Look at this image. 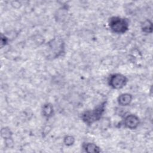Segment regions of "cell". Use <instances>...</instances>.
I'll list each match as a JSON object with an SVG mask.
<instances>
[{
  "label": "cell",
  "mask_w": 153,
  "mask_h": 153,
  "mask_svg": "<svg viewBox=\"0 0 153 153\" xmlns=\"http://www.w3.org/2000/svg\"><path fill=\"white\" fill-rule=\"evenodd\" d=\"M49 47L51 50V53L53 54L54 57H58L63 53L65 47L64 42L60 39H54L51 42L49 43Z\"/></svg>",
  "instance_id": "277c9868"
},
{
  "label": "cell",
  "mask_w": 153,
  "mask_h": 153,
  "mask_svg": "<svg viewBox=\"0 0 153 153\" xmlns=\"http://www.w3.org/2000/svg\"><path fill=\"white\" fill-rule=\"evenodd\" d=\"M106 103V101H103L93 109L83 112L81 115L82 121L88 126H91L99 121L105 112Z\"/></svg>",
  "instance_id": "6da1fadb"
},
{
  "label": "cell",
  "mask_w": 153,
  "mask_h": 153,
  "mask_svg": "<svg viewBox=\"0 0 153 153\" xmlns=\"http://www.w3.org/2000/svg\"><path fill=\"white\" fill-rule=\"evenodd\" d=\"M42 114L46 118L49 119L54 114V109L53 105L50 103L44 104L42 108Z\"/></svg>",
  "instance_id": "9c48e42d"
},
{
  "label": "cell",
  "mask_w": 153,
  "mask_h": 153,
  "mask_svg": "<svg viewBox=\"0 0 153 153\" xmlns=\"http://www.w3.org/2000/svg\"><path fill=\"white\" fill-rule=\"evenodd\" d=\"M108 84L113 89H121L126 86L128 82L127 78L120 73L111 75L108 78Z\"/></svg>",
  "instance_id": "3957f363"
},
{
  "label": "cell",
  "mask_w": 153,
  "mask_h": 153,
  "mask_svg": "<svg viewBox=\"0 0 153 153\" xmlns=\"http://www.w3.org/2000/svg\"><path fill=\"white\" fill-rule=\"evenodd\" d=\"M140 123L139 117L134 114H130L126 115L124 119V126L129 129L134 130L137 128Z\"/></svg>",
  "instance_id": "5b68a950"
},
{
  "label": "cell",
  "mask_w": 153,
  "mask_h": 153,
  "mask_svg": "<svg viewBox=\"0 0 153 153\" xmlns=\"http://www.w3.org/2000/svg\"><path fill=\"white\" fill-rule=\"evenodd\" d=\"M63 143L68 146H72L75 143V138L71 135H67L63 139Z\"/></svg>",
  "instance_id": "8fae6325"
},
{
  "label": "cell",
  "mask_w": 153,
  "mask_h": 153,
  "mask_svg": "<svg viewBox=\"0 0 153 153\" xmlns=\"http://www.w3.org/2000/svg\"><path fill=\"white\" fill-rule=\"evenodd\" d=\"M141 29L143 32L146 33H151L152 32V22L149 20H145L141 25Z\"/></svg>",
  "instance_id": "30bf717a"
},
{
  "label": "cell",
  "mask_w": 153,
  "mask_h": 153,
  "mask_svg": "<svg viewBox=\"0 0 153 153\" xmlns=\"http://www.w3.org/2000/svg\"><path fill=\"white\" fill-rule=\"evenodd\" d=\"M82 149L88 153H99L101 151L100 148L96 144L91 142L84 143L82 145Z\"/></svg>",
  "instance_id": "ba28073f"
},
{
  "label": "cell",
  "mask_w": 153,
  "mask_h": 153,
  "mask_svg": "<svg viewBox=\"0 0 153 153\" xmlns=\"http://www.w3.org/2000/svg\"><path fill=\"white\" fill-rule=\"evenodd\" d=\"M1 136L3 137L5 141V143L10 148V144H13V142L12 140V132L11 130L8 127H3L1 131Z\"/></svg>",
  "instance_id": "52a82bcc"
},
{
  "label": "cell",
  "mask_w": 153,
  "mask_h": 153,
  "mask_svg": "<svg viewBox=\"0 0 153 153\" xmlns=\"http://www.w3.org/2000/svg\"><path fill=\"white\" fill-rule=\"evenodd\" d=\"M8 41V38L5 35H3L2 34H1V47H2L3 46H5L6 44H7Z\"/></svg>",
  "instance_id": "7c38bea8"
},
{
  "label": "cell",
  "mask_w": 153,
  "mask_h": 153,
  "mask_svg": "<svg viewBox=\"0 0 153 153\" xmlns=\"http://www.w3.org/2000/svg\"><path fill=\"white\" fill-rule=\"evenodd\" d=\"M133 99V96L131 94L125 93H122L117 98L118 103L122 106H127L130 104Z\"/></svg>",
  "instance_id": "8992f818"
},
{
  "label": "cell",
  "mask_w": 153,
  "mask_h": 153,
  "mask_svg": "<svg viewBox=\"0 0 153 153\" xmlns=\"http://www.w3.org/2000/svg\"><path fill=\"white\" fill-rule=\"evenodd\" d=\"M108 26L112 32L117 34H123L128 30L129 22L126 18L113 16L109 19Z\"/></svg>",
  "instance_id": "7a4b0ae2"
}]
</instances>
